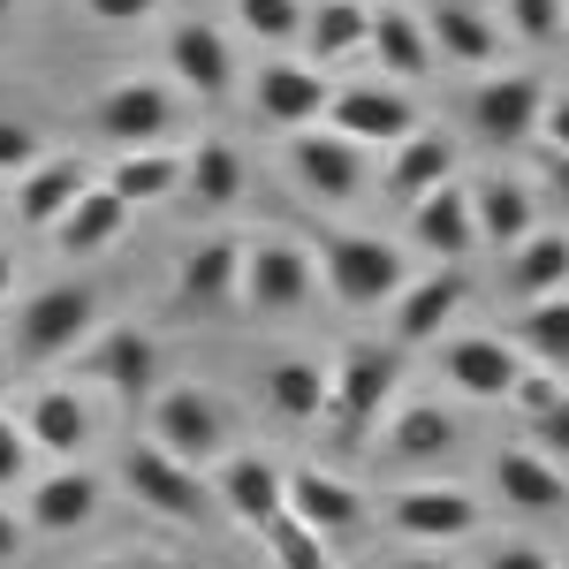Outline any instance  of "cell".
Returning <instances> with one entry per match:
<instances>
[{
    "label": "cell",
    "instance_id": "1",
    "mask_svg": "<svg viewBox=\"0 0 569 569\" xmlns=\"http://www.w3.org/2000/svg\"><path fill=\"white\" fill-rule=\"evenodd\" d=\"M311 273L327 281V297L342 311H380L410 281V259H402V243L388 236H372V228H335V220H319L311 228Z\"/></svg>",
    "mask_w": 569,
    "mask_h": 569
},
{
    "label": "cell",
    "instance_id": "2",
    "mask_svg": "<svg viewBox=\"0 0 569 569\" xmlns=\"http://www.w3.org/2000/svg\"><path fill=\"white\" fill-rule=\"evenodd\" d=\"M402 372H410V357L395 350V342H350V350H342V365L327 372L335 448H372L380 418H388L395 395H402Z\"/></svg>",
    "mask_w": 569,
    "mask_h": 569
},
{
    "label": "cell",
    "instance_id": "3",
    "mask_svg": "<svg viewBox=\"0 0 569 569\" xmlns=\"http://www.w3.org/2000/svg\"><path fill=\"white\" fill-rule=\"evenodd\" d=\"M547 107H555V77H539V69H486L463 99L471 137L493 144V152H525L547 122Z\"/></svg>",
    "mask_w": 569,
    "mask_h": 569
},
{
    "label": "cell",
    "instance_id": "4",
    "mask_svg": "<svg viewBox=\"0 0 569 569\" xmlns=\"http://www.w3.org/2000/svg\"><path fill=\"white\" fill-rule=\"evenodd\" d=\"M84 327H99V289H91V281H53L39 297H23V311H16V357H23V365L77 357Z\"/></svg>",
    "mask_w": 569,
    "mask_h": 569
},
{
    "label": "cell",
    "instance_id": "5",
    "mask_svg": "<svg viewBox=\"0 0 569 569\" xmlns=\"http://www.w3.org/2000/svg\"><path fill=\"white\" fill-rule=\"evenodd\" d=\"M152 448L176 456L190 471H213L228 456V410H220L206 388H152Z\"/></svg>",
    "mask_w": 569,
    "mask_h": 569
},
{
    "label": "cell",
    "instance_id": "6",
    "mask_svg": "<svg viewBox=\"0 0 569 569\" xmlns=\"http://www.w3.org/2000/svg\"><path fill=\"white\" fill-rule=\"evenodd\" d=\"M319 122L335 137H350L357 152H395L402 137L418 130V99L402 84H388V77H372V84H335Z\"/></svg>",
    "mask_w": 569,
    "mask_h": 569
},
{
    "label": "cell",
    "instance_id": "7",
    "mask_svg": "<svg viewBox=\"0 0 569 569\" xmlns=\"http://www.w3.org/2000/svg\"><path fill=\"white\" fill-rule=\"evenodd\" d=\"M236 297L266 319H289L319 297V273H311V251L297 236H259L243 243V273H236Z\"/></svg>",
    "mask_w": 569,
    "mask_h": 569
},
{
    "label": "cell",
    "instance_id": "8",
    "mask_svg": "<svg viewBox=\"0 0 569 569\" xmlns=\"http://www.w3.org/2000/svg\"><path fill=\"white\" fill-rule=\"evenodd\" d=\"M463 305H471V273H463V266H433V273L402 281V289L388 297V342L402 357H410V350H433L440 335L463 319Z\"/></svg>",
    "mask_w": 569,
    "mask_h": 569
},
{
    "label": "cell",
    "instance_id": "9",
    "mask_svg": "<svg viewBox=\"0 0 569 569\" xmlns=\"http://www.w3.org/2000/svg\"><path fill=\"white\" fill-rule=\"evenodd\" d=\"M388 525L402 539H418V547H456V539H471L486 525V501L471 486H448V479H418V486H395L388 493Z\"/></svg>",
    "mask_w": 569,
    "mask_h": 569
},
{
    "label": "cell",
    "instance_id": "10",
    "mask_svg": "<svg viewBox=\"0 0 569 569\" xmlns=\"http://www.w3.org/2000/svg\"><path fill=\"white\" fill-rule=\"evenodd\" d=\"M77 372H84L91 388L122 395V402H144V395L160 388V342L137 319H114V327H99V335L77 342Z\"/></svg>",
    "mask_w": 569,
    "mask_h": 569
},
{
    "label": "cell",
    "instance_id": "11",
    "mask_svg": "<svg viewBox=\"0 0 569 569\" xmlns=\"http://www.w3.org/2000/svg\"><path fill=\"white\" fill-rule=\"evenodd\" d=\"M122 486H130L152 517H168V525H206V517H213V486H206V471L160 456L152 440L122 448Z\"/></svg>",
    "mask_w": 569,
    "mask_h": 569
},
{
    "label": "cell",
    "instance_id": "12",
    "mask_svg": "<svg viewBox=\"0 0 569 569\" xmlns=\"http://www.w3.org/2000/svg\"><path fill=\"white\" fill-rule=\"evenodd\" d=\"M168 130H176V91L160 84V77H114L91 99V137H107L114 152L160 144Z\"/></svg>",
    "mask_w": 569,
    "mask_h": 569
},
{
    "label": "cell",
    "instance_id": "13",
    "mask_svg": "<svg viewBox=\"0 0 569 569\" xmlns=\"http://www.w3.org/2000/svg\"><path fill=\"white\" fill-rule=\"evenodd\" d=\"M281 160H289V182H297L305 198H319V206H350L357 190H365V152H357L350 137H335L327 122L289 130Z\"/></svg>",
    "mask_w": 569,
    "mask_h": 569
},
{
    "label": "cell",
    "instance_id": "14",
    "mask_svg": "<svg viewBox=\"0 0 569 569\" xmlns=\"http://www.w3.org/2000/svg\"><path fill=\"white\" fill-rule=\"evenodd\" d=\"M433 372H440V388H456L463 402H509L525 357L509 350L501 335H440L433 342Z\"/></svg>",
    "mask_w": 569,
    "mask_h": 569
},
{
    "label": "cell",
    "instance_id": "15",
    "mask_svg": "<svg viewBox=\"0 0 569 569\" xmlns=\"http://www.w3.org/2000/svg\"><path fill=\"white\" fill-rule=\"evenodd\" d=\"M99 501H107V479L91 471V463H61V471H46V479L23 486V531H39V539H69V531H84L99 517Z\"/></svg>",
    "mask_w": 569,
    "mask_h": 569
},
{
    "label": "cell",
    "instance_id": "16",
    "mask_svg": "<svg viewBox=\"0 0 569 569\" xmlns=\"http://www.w3.org/2000/svg\"><path fill=\"white\" fill-rule=\"evenodd\" d=\"M281 509L305 531H319L327 547L350 539V531H365V493H357L350 479H335V471H319V463H297V471L281 479Z\"/></svg>",
    "mask_w": 569,
    "mask_h": 569
},
{
    "label": "cell",
    "instance_id": "17",
    "mask_svg": "<svg viewBox=\"0 0 569 569\" xmlns=\"http://www.w3.org/2000/svg\"><path fill=\"white\" fill-rule=\"evenodd\" d=\"M281 479H289V471H281L273 456L243 448V456H220L206 486H213V509H220V517H236L243 531H266L273 517H281Z\"/></svg>",
    "mask_w": 569,
    "mask_h": 569
},
{
    "label": "cell",
    "instance_id": "18",
    "mask_svg": "<svg viewBox=\"0 0 569 569\" xmlns=\"http://www.w3.org/2000/svg\"><path fill=\"white\" fill-rule=\"evenodd\" d=\"M426 46H433V61L479 69V77L509 61V39L493 23V8H479V0H440L433 16H426Z\"/></svg>",
    "mask_w": 569,
    "mask_h": 569
},
{
    "label": "cell",
    "instance_id": "19",
    "mask_svg": "<svg viewBox=\"0 0 569 569\" xmlns=\"http://www.w3.org/2000/svg\"><path fill=\"white\" fill-rule=\"evenodd\" d=\"M327 69H311V61H297V53H273L259 69V84H251V107H259V122H273V130H311L319 114H327Z\"/></svg>",
    "mask_w": 569,
    "mask_h": 569
},
{
    "label": "cell",
    "instance_id": "20",
    "mask_svg": "<svg viewBox=\"0 0 569 569\" xmlns=\"http://www.w3.org/2000/svg\"><path fill=\"white\" fill-rule=\"evenodd\" d=\"M372 440H380V456L402 463V471H410V463H448V456L463 448V418H456L448 402H402V410L380 418Z\"/></svg>",
    "mask_w": 569,
    "mask_h": 569
},
{
    "label": "cell",
    "instance_id": "21",
    "mask_svg": "<svg viewBox=\"0 0 569 569\" xmlns=\"http://www.w3.org/2000/svg\"><path fill=\"white\" fill-rule=\"evenodd\" d=\"M410 213V243L426 251V259L440 266H463L471 251H479V220H471V182H440V190H426L418 206H402Z\"/></svg>",
    "mask_w": 569,
    "mask_h": 569
},
{
    "label": "cell",
    "instance_id": "22",
    "mask_svg": "<svg viewBox=\"0 0 569 569\" xmlns=\"http://www.w3.org/2000/svg\"><path fill=\"white\" fill-rule=\"evenodd\" d=\"M168 77H176L182 91H198V99H228L236 91V46H228V31L220 23H176L168 31Z\"/></svg>",
    "mask_w": 569,
    "mask_h": 569
},
{
    "label": "cell",
    "instance_id": "23",
    "mask_svg": "<svg viewBox=\"0 0 569 569\" xmlns=\"http://www.w3.org/2000/svg\"><path fill=\"white\" fill-rule=\"evenodd\" d=\"M365 53L380 61V77H388V84H418V77L433 69L426 16H418L410 0H380V8L365 16Z\"/></svg>",
    "mask_w": 569,
    "mask_h": 569
},
{
    "label": "cell",
    "instance_id": "24",
    "mask_svg": "<svg viewBox=\"0 0 569 569\" xmlns=\"http://www.w3.org/2000/svg\"><path fill=\"white\" fill-rule=\"evenodd\" d=\"M23 440H31V456H53V463H77L91 448V410L77 388H39L23 402Z\"/></svg>",
    "mask_w": 569,
    "mask_h": 569
},
{
    "label": "cell",
    "instance_id": "25",
    "mask_svg": "<svg viewBox=\"0 0 569 569\" xmlns=\"http://www.w3.org/2000/svg\"><path fill=\"white\" fill-rule=\"evenodd\" d=\"M236 273H243V243L236 236L190 243L176 266V311H228L236 305Z\"/></svg>",
    "mask_w": 569,
    "mask_h": 569
},
{
    "label": "cell",
    "instance_id": "26",
    "mask_svg": "<svg viewBox=\"0 0 569 569\" xmlns=\"http://www.w3.org/2000/svg\"><path fill=\"white\" fill-rule=\"evenodd\" d=\"M501 297H509V311L517 305H539V297H569V236H555V228H531L517 251H501Z\"/></svg>",
    "mask_w": 569,
    "mask_h": 569
},
{
    "label": "cell",
    "instance_id": "27",
    "mask_svg": "<svg viewBox=\"0 0 569 569\" xmlns=\"http://www.w3.org/2000/svg\"><path fill=\"white\" fill-rule=\"evenodd\" d=\"M46 236H53V251H61V259H99V251H114V243L130 236V206H122L107 182H84V198L53 220Z\"/></svg>",
    "mask_w": 569,
    "mask_h": 569
},
{
    "label": "cell",
    "instance_id": "28",
    "mask_svg": "<svg viewBox=\"0 0 569 569\" xmlns=\"http://www.w3.org/2000/svg\"><path fill=\"white\" fill-rule=\"evenodd\" d=\"M456 160H463V152H456V137L433 130V122H418V130L388 152V198H395V206H418L426 190L456 182Z\"/></svg>",
    "mask_w": 569,
    "mask_h": 569
},
{
    "label": "cell",
    "instance_id": "29",
    "mask_svg": "<svg viewBox=\"0 0 569 569\" xmlns=\"http://www.w3.org/2000/svg\"><path fill=\"white\" fill-rule=\"evenodd\" d=\"M471 220H479V251H517L539 228V190L525 176H486L471 190Z\"/></svg>",
    "mask_w": 569,
    "mask_h": 569
},
{
    "label": "cell",
    "instance_id": "30",
    "mask_svg": "<svg viewBox=\"0 0 569 569\" xmlns=\"http://www.w3.org/2000/svg\"><path fill=\"white\" fill-rule=\"evenodd\" d=\"M493 493H501L509 509H525V517H562L569 479H562V463L539 456V448H501V456H493Z\"/></svg>",
    "mask_w": 569,
    "mask_h": 569
},
{
    "label": "cell",
    "instance_id": "31",
    "mask_svg": "<svg viewBox=\"0 0 569 569\" xmlns=\"http://www.w3.org/2000/svg\"><path fill=\"white\" fill-rule=\"evenodd\" d=\"M259 388L281 426H319L327 418V365L319 357H266Z\"/></svg>",
    "mask_w": 569,
    "mask_h": 569
},
{
    "label": "cell",
    "instance_id": "32",
    "mask_svg": "<svg viewBox=\"0 0 569 569\" xmlns=\"http://www.w3.org/2000/svg\"><path fill=\"white\" fill-rule=\"evenodd\" d=\"M365 0H311L305 23H297V39H305V53L297 61H311V69H335V61H350V53H365Z\"/></svg>",
    "mask_w": 569,
    "mask_h": 569
},
{
    "label": "cell",
    "instance_id": "33",
    "mask_svg": "<svg viewBox=\"0 0 569 569\" xmlns=\"http://www.w3.org/2000/svg\"><path fill=\"white\" fill-rule=\"evenodd\" d=\"M176 198L206 206V213H228V206L243 198V152H236L228 137H206L198 152H182V182H176Z\"/></svg>",
    "mask_w": 569,
    "mask_h": 569
},
{
    "label": "cell",
    "instance_id": "34",
    "mask_svg": "<svg viewBox=\"0 0 569 569\" xmlns=\"http://www.w3.org/2000/svg\"><path fill=\"white\" fill-rule=\"evenodd\" d=\"M182 182V152H168V144H137V152H114V168H107V190L122 198V206H168Z\"/></svg>",
    "mask_w": 569,
    "mask_h": 569
},
{
    "label": "cell",
    "instance_id": "35",
    "mask_svg": "<svg viewBox=\"0 0 569 569\" xmlns=\"http://www.w3.org/2000/svg\"><path fill=\"white\" fill-rule=\"evenodd\" d=\"M84 182H91L84 160H39V168L16 176V213L31 220V228H53V220L84 198Z\"/></svg>",
    "mask_w": 569,
    "mask_h": 569
},
{
    "label": "cell",
    "instance_id": "36",
    "mask_svg": "<svg viewBox=\"0 0 569 569\" xmlns=\"http://www.w3.org/2000/svg\"><path fill=\"white\" fill-rule=\"evenodd\" d=\"M509 350L525 357V365H569V297H539V305H517L509 319V335H501Z\"/></svg>",
    "mask_w": 569,
    "mask_h": 569
},
{
    "label": "cell",
    "instance_id": "37",
    "mask_svg": "<svg viewBox=\"0 0 569 569\" xmlns=\"http://www.w3.org/2000/svg\"><path fill=\"white\" fill-rule=\"evenodd\" d=\"M493 23H501V39L509 46H547L562 39V0H493Z\"/></svg>",
    "mask_w": 569,
    "mask_h": 569
},
{
    "label": "cell",
    "instance_id": "38",
    "mask_svg": "<svg viewBox=\"0 0 569 569\" xmlns=\"http://www.w3.org/2000/svg\"><path fill=\"white\" fill-rule=\"evenodd\" d=\"M259 539H266V555H273V569H335V547H327L319 531H305L289 509H281Z\"/></svg>",
    "mask_w": 569,
    "mask_h": 569
},
{
    "label": "cell",
    "instance_id": "39",
    "mask_svg": "<svg viewBox=\"0 0 569 569\" xmlns=\"http://www.w3.org/2000/svg\"><path fill=\"white\" fill-rule=\"evenodd\" d=\"M236 23L259 46H297V23H305V0H236Z\"/></svg>",
    "mask_w": 569,
    "mask_h": 569
},
{
    "label": "cell",
    "instance_id": "40",
    "mask_svg": "<svg viewBox=\"0 0 569 569\" xmlns=\"http://www.w3.org/2000/svg\"><path fill=\"white\" fill-rule=\"evenodd\" d=\"M509 402L539 426V418H562V410H569V388H562V372H555V365H525V372H517V388H509Z\"/></svg>",
    "mask_w": 569,
    "mask_h": 569
},
{
    "label": "cell",
    "instance_id": "41",
    "mask_svg": "<svg viewBox=\"0 0 569 569\" xmlns=\"http://www.w3.org/2000/svg\"><path fill=\"white\" fill-rule=\"evenodd\" d=\"M39 130L31 122H16V114H0V176H23V168H39Z\"/></svg>",
    "mask_w": 569,
    "mask_h": 569
},
{
    "label": "cell",
    "instance_id": "42",
    "mask_svg": "<svg viewBox=\"0 0 569 569\" xmlns=\"http://www.w3.org/2000/svg\"><path fill=\"white\" fill-rule=\"evenodd\" d=\"M8 486H31V440H23V426L0 410V493Z\"/></svg>",
    "mask_w": 569,
    "mask_h": 569
},
{
    "label": "cell",
    "instance_id": "43",
    "mask_svg": "<svg viewBox=\"0 0 569 569\" xmlns=\"http://www.w3.org/2000/svg\"><path fill=\"white\" fill-rule=\"evenodd\" d=\"M84 16L99 23V31H130V23H144V16H160V0H84Z\"/></svg>",
    "mask_w": 569,
    "mask_h": 569
},
{
    "label": "cell",
    "instance_id": "44",
    "mask_svg": "<svg viewBox=\"0 0 569 569\" xmlns=\"http://www.w3.org/2000/svg\"><path fill=\"white\" fill-rule=\"evenodd\" d=\"M486 569H555V555H547V547H531V539H517V547H493Z\"/></svg>",
    "mask_w": 569,
    "mask_h": 569
},
{
    "label": "cell",
    "instance_id": "45",
    "mask_svg": "<svg viewBox=\"0 0 569 569\" xmlns=\"http://www.w3.org/2000/svg\"><path fill=\"white\" fill-rule=\"evenodd\" d=\"M23 539H31V531H23V517H16V509L0 501V569H8L16 555H23Z\"/></svg>",
    "mask_w": 569,
    "mask_h": 569
},
{
    "label": "cell",
    "instance_id": "46",
    "mask_svg": "<svg viewBox=\"0 0 569 569\" xmlns=\"http://www.w3.org/2000/svg\"><path fill=\"white\" fill-rule=\"evenodd\" d=\"M395 569H456V562H448L440 547H426V555H402V562H395Z\"/></svg>",
    "mask_w": 569,
    "mask_h": 569
},
{
    "label": "cell",
    "instance_id": "47",
    "mask_svg": "<svg viewBox=\"0 0 569 569\" xmlns=\"http://www.w3.org/2000/svg\"><path fill=\"white\" fill-rule=\"evenodd\" d=\"M8 289H16V259L0 251V305H8Z\"/></svg>",
    "mask_w": 569,
    "mask_h": 569
},
{
    "label": "cell",
    "instance_id": "48",
    "mask_svg": "<svg viewBox=\"0 0 569 569\" xmlns=\"http://www.w3.org/2000/svg\"><path fill=\"white\" fill-rule=\"evenodd\" d=\"M99 569H160V562H137V555H122V562H99Z\"/></svg>",
    "mask_w": 569,
    "mask_h": 569
},
{
    "label": "cell",
    "instance_id": "49",
    "mask_svg": "<svg viewBox=\"0 0 569 569\" xmlns=\"http://www.w3.org/2000/svg\"><path fill=\"white\" fill-rule=\"evenodd\" d=\"M8 16H16V0H0V23H8Z\"/></svg>",
    "mask_w": 569,
    "mask_h": 569
},
{
    "label": "cell",
    "instance_id": "50",
    "mask_svg": "<svg viewBox=\"0 0 569 569\" xmlns=\"http://www.w3.org/2000/svg\"><path fill=\"white\" fill-rule=\"evenodd\" d=\"M365 8H380V0H365Z\"/></svg>",
    "mask_w": 569,
    "mask_h": 569
}]
</instances>
